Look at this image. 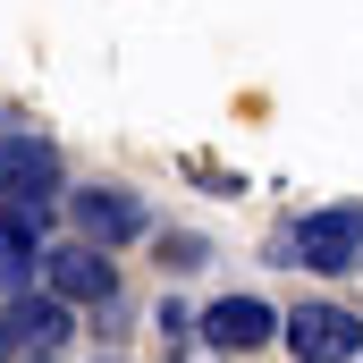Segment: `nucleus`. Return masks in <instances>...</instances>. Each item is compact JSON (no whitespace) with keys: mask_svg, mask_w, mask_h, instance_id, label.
<instances>
[{"mask_svg":"<svg viewBox=\"0 0 363 363\" xmlns=\"http://www.w3.org/2000/svg\"><path fill=\"white\" fill-rule=\"evenodd\" d=\"M271 262H313V271H355L363 262V203H330L271 237Z\"/></svg>","mask_w":363,"mask_h":363,"instance_id":"f257e3e1","label":"nucleus"},{"mask_svg":"<svg viewBox=\"0 0 363 363\" xmlns=\"http://www.w3.org/2000/svg\"><path fill=\"white\" fill-rule=\"evenodd\" d=\"M279 330H287L296 363H355L363 355V321L347 304H304V313H287Z\"/></svg>","mask_w":363,"mask_h":363,"instance_id":"f03ea898","label":"nucleus"},{"mask_svg":"<svg viewBox=\"0 0 363 363\" xmlns=\"http://www.w3.org/2000/svg\"><path fill=\"white\" fill-rule=\"evenodd\" d=\"M203 338H211L220 355H254L262 338H279V313L262 296H220V304L203 313Z\"/></svg>","mask_w":363,"mask_h":363,"instance_id":"7ed1b4c3","label":"nucleus"},{"mask_svg":"<svg viewBox=\"0 0 363 363\" xmlns=\"http://www.w3.org/2000/svg\"><path fill=\"white\" fill-rule=\"evenodd\" d=\"M43 279H51V296H68V304H110V296H118L110 254H93V245H60V254H43Z\"/></svg>","mask_w":363,"mask_h":363,"instance_id":"20e7f679","label":"nucleus"},{"mask_svg":"<svg viewBox=\"0 0 363 363\" xmlns=\"http://www.w3.org/2000/svg\"><path fill=\"white\" fill-rule=\"evenodd\" d=\"M51 186H60V152H51L43 135H0V194L34 203V194H51Z\"/></svg>","mask_w":363,"mask_h":363,"instance_id":"39448f33","label":"nucleus"},{"mask_svg":"<svg viewBox=\"0 0 363 363\" xmlns=\"http://www.w3.org/2000/svg\"><path fill=\"white\" fill-rule=\"evenodd\" d=\"M77 220H85L93 237H110V245H118V237H135V228H144V203H135V194H118V186H85V194H77Z\"/></svg>","mask_w":363,"mask_h":363,"instance_id":"423d86ee","label":"nucleus"},{"mask_svg":"<svg viewBox=\"0 0 363 363\" xmlns=\"http://www.w3.org/2000/svg\"><path fill=\"white\" fill-rule=\"evenodd\" d=\"M9 338H17V347H43V355H51V347L68 338V296H43V304H17V313H9Z\"/></svg>","mask_w":363,"mask_h":363,"instance_id":"0eeeda50","label":"nucleus"},{"mask_svg":"<svg viewBox=\"0 0 363 363\" xmlns=\"http://www.w3.org/2000/svg\"><path fill=\"white\" fill-rule=\"evenodd\" d=\"M34 279V245H26V220H0V296H17Z\"/></svg>","mask_w":363,"mask_h":363,"instance_id":"6e6552de","label":"nucleus"}]
</instances>
